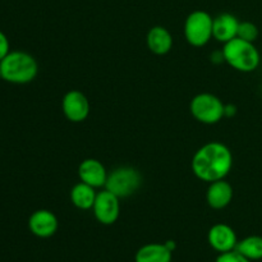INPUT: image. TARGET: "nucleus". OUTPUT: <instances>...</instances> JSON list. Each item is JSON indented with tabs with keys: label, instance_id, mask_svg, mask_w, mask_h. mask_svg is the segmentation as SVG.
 Returning <instances> with one entry per match:
<instances>
[{
	"label": "nucleus",
	"instance_id": "4468645a",
	"mask_svg": "<svg viewBox=\"0 0 262 262\" xmlns=\"http://www.w3.org/2000/svg\"><path fill=\"white\" fill-rule=\"evenodd\" d=\"M147 48L156 55H165L173 48V36L163 26H155L147 32Z\"/></svg>",
	"mask_w": 262,
	"mask_h": 262
},
{
	"label": "nucleus",
	"instance_id": "6e6552de",
	"mask_svg": "<svg viewBox=\"0 0 262 262\" xmlns=\"http://www.w3.org/2000/svg\"><path fill=\"white\" fill-rule=\"evenodd\" d=\"M61 109L67 119L72 123H81L89 118L91 106L83 92L71 90L64 95L61 100Z\"/></svg>",
	"mask_w": 262,
	"mask_h": 262
},
{
	"label": "nucleus",
	"instance_id": "2eb2a0df",
	"mask_svg": "<svg viewBox=\"0 0 262 262\" xmlns=\"http://www.w3.org/2000/svg\"><path fill=\"white\" fill-rule=\"evenodd\" d=\"M173 252L165 243H148L136 252L135 262H171Z\"/></svg>",
	"mask_w": 262,
	"mask_h": 262
},
{
	"label": "nucleus",
	"instance_id": "412c9836",
	"mask_svg": "<svg viewBox=\"0 0 262 262\" xmlns=\"http://www.w3.org/2000/svg\"><path fill=\"white\" fill-rule=\"evenodd\" d=\"M235 113H237V107H235V105L233 104H229V105H225V117H233V115H235Z\"/></svg>",
	"mask_w": 262,
	"mask_h": 262
},
{
	"label": "nucleus",
	"instance_id": "39448f33",
	"mask_svg": "<svg viewBox=\"0 0 262 262\" xmlns=\"http://www.w3.org/2000/svg\"><path fill=\"white\" fill-rule=\"evenodd\" d=\"M191 114L196 120L204 124H216L225 117V105L212 94H199L189 104Z\"/></svg>",
	"mask_w": 262,
	"mask_h": 262
},
{
	"label": "nucleus",
	"instance_id": "9d476101",
	"mask_svg": "<svg viewBox=\"0 0 262 262\" xmlns=\"http://www.w3.org/2000/svg\"><path fill=\"white\" fill-rule=\"evenodd\" d=\"M28 228L36 237L50 238L55 234L59 228L58 217L50 210H36L28 219Z\"/></svg>",
	"mask_w": 262,
	"mask_h": 262
},
{
	"label": "nucleus",
	"instance_id": "0eeeda50",
	"mask_svg": "<svg viewBox=\"0 0 262 262\" xmlns=\"http://www.w3.org/2000/svg\"><path fill=\"white\" fill-rule=\"evenodd\" d=\"M119 197L107 189L99 192L92 206L95 217L102 225H112L119 219L120 202Z\"/></svg>",
	"mask_w": 262,
	"mask_h": 262
},
{
	"label": "nucleus",
	"instance_id": "4be33fe9",
	"mask_svg": "<svg viewBox=\"0 0 262 262\" xmlns=\"http://www.w3.org/2000/svg\"><path fill=\"white\" fill-rule=\"evenodd\" d=\"M165 246L169 248V250L171 251V252H174V250H176V247H177V245H176V242H174V241H166Z\"/></svg>",
	"mask_w": 262,
	"mask_h": 262
},
{
	"label": "nucleus",
	"instance_id": "1a4fd4ad",
	"mask_svg": "<svg viewBox=\"0 0 262 262\" xmlns=\"http://www.w3.org/2000/svg\"><path fill=\"white\" fill-rule=\"evenodd\" d=\"M207 241H209V245L211 246L212 250L219 253L235 250L238 243V238L234 229L229 225L224 224V223H219V224H215L210 228Z\"/></svg>",
	"mask_w": 262,
	"mask_h": 262
},
{
	"label": "nucleus",
	"instance_id": "f257e3e1",
	"mask_svg": "<svg viewBox=\"0 0 262 262\" xmlns=\"http://www.w3.org/2000/svg\"><path fill=\"white\" fill-rule=\"evenodd\" d=\"M233 166L232 151L222 142H209L200 147L192 159V171L204 182L225 179Z\"/></svg>",
	"mask_w": 262,
	"mask_h": 262
},
{
	"label": "nucleus",
	"instance_id": "a211bd4d",
	"mask_svg": "<svg viewBox=\"0 0 262 262\" xmlns=\"http://www.w3.org/2000/svg\"><path fill=\"white\" fill-rule=\"evenodd\" d=\"M258 35H260V32H258V28L255 23L250 22V20L239 22L237 37L246 41H250V42H255V41L257 40Z\"/></svg>",
	"mask_w": 262,
	"mask_h": 262
},
{
	"label": "nucleus",
	"instance_id": "f03ea898",
	"mask_svg": "<svg viewBox=\"0 0 262 262\" xmlns=\"http://www.w3.org/2000/svg\"><path fill=\"white\" fill-rule=\"evenodd\" d=\"M2 79L14 84L32 82L38 73V64L31 54L26 51H9L0 61Z\"/></svg>",
	"mask_w": 262,
	"mask_h": 262
},
{
	"label": "nucleus",
	"instance_id": "dca6fc26",
	"mask_svg": "<svg viewBox=\"0 0 262 262\" xmlns=\"http://www.w3.org/2000/svg\"><path fill=\"white\" fill-rule=\"evenodd\" d=\"M96 196L97 193L95 192L94 187H91L87 183H83V182H79L71 189L72 204L79 210L92 209Z\"/></svg>",
	"mask_w": 262,
	"mask_h": 262
},
{
	"label": "nucleus",
	"instance_id": "aec40b11",
	"mask_svg": "<svg viewBox=\"0 0 262 262\" xmlns=\"http://www.w3.org/2000/svg\"><path fill=\"white\" fill-rule=\"evenodd\" d=\"M9 40L3 31H0V61L9 54Z\"/></svg>",
	"mask_w": 262,
	"mask_h": 262
},
{
	"label": "nucleus",
	"instance_id": "f8f14e48",
	"mask_svg": "<svg viewBox=\"0 0 262 262\" xmlns=\"http://www.w3.org/2000/svg\"><path fill=\"white\" fill-rule=\"evenodd\" d=\"M238 27H239V20L235 15L230 14V13H222L214 18L212 38L219 42L227 43L228 41L237 37Z\"/></svg>",
	"mask_w": 262,
	"mask_h": 262
},
{
	"label": "nucleus",
	"instance_id": "5701e85b",
	"mask_svg": "<svg viewBox=\"0 0 262 262\" xmlns=\"http://www.w3.org/2000/svg\"><path fill=\"white\" fill-rule=\"evenodd\" d=\"M0 79H2V69H0Z\"/></svg>",
	"mask_w": 262,
	"mask_h": 262
},
{
	"label": "nucleus",
	"instance_id": "9b49d317",
	"mask_svg": "<svg viewBox=\"0 0 262 262\" xmlns=\"http://www.w3.org/2000/svg\"><path fill=\"white\" fill-rule=\"evenodd\" d=\"M78 176L81 182L90 184L94 188L105 187L107 179V171L101 161L96 159H86L78 166Z\"/></svg>",
	"mask_w": 262,
	"mask_h": 262
},
{
	"label": "nucleus",
	"instance_id": "7ed1b4c3",
	"mask_svg": "<svg viewBox=\"0 0 262 262\" xmlns=\"http://www.w3.org/2000/svg\"><path fill=\"white\" fill-rule=\"evenodd\" d=\"M223 56L233 69L242 73H251L260 66V51L255 46V42L234 37L224 43Z\"/></svg>",
	"mask_w": 262,
	"mask_h": 262
},
{
	"label": "nucleus",
	"instance_id": "ddd939ff",
	"mask_svg": "<svg viewBox=\"0 0 262 262\" xmlns=\"http://www.w3.org/2000/svg\"><path fill=\"white\" fill-rule=\"evenodd\" d=\"M233 187L225 179L211 182L206 192L207 204L211 209H225L233 200Z\"/></svg>",
	"mask_w": 262,
	"mask_h": 262
},
{
	"label": "nucleus",
	"instance_id": "f3484780",
	"mask_svg": "<svg viewBox=\"0 0 262 262\" xmlns=\"http://www.w3.org/2000/svg\"><path fill=\"white\" fill-rule=\"evenodd\" d=\"M235 251L248 258L250 261L262 260V237L261 235H248L245 239L238 241Z\"/></svg>",
	"mask_w": 262,
	"mask_h": 262
},
{
	"label": "nucleus",
	"instance_id": "20e7f679",
	"mask_svg": "<svg viewBox=\"0 0 262 262\" xmlns=\"http://www.w3.org/2000/svg\"><path fill=\"white\" fill-rule=\"evenodd\" d=\"M142 184V176L132 166H119L107 174L105 189L110 191L119 199L132 196Z\"/></svg>",
	"mask_w": 262,
	"mask_h": 262
},
{
	"label": "nucleus",
	"instance_id": "423d86ee",
	"mask_svg": "<svg viewBox=\"0 0 262 262\" xmlns=\"http://www.w3.org/2000/svg\"><path fill=\"white\" fill-rule=\"evenodd\" d=\"M214 18L205 10H194L184 22V36L189 45L202 48L212 38Z\"/></svg>",
	"mask_w": 262,
	"mask_h": 262
},
{
	"label": "nucleus",
	"instance_id": "6ab92c4d",
	"mask_svg": "<svg viewBox=\"0 0 262 262\" xmlns=\"http://www.w3.org/2000/svg\"><path fill=\"white\" fill-rule=\"evenodd\" d=\"M215 262H252V261H250L248 258H246L245 256L241 255L238 251L233 250V251H229V252L220 253Z\"/></svg>",
	"mask_w": 262,
	"mask_h": 262
}]
</instances>
